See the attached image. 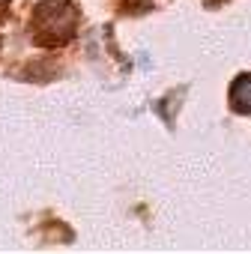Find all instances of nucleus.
I'll return each mask as SVG.
<instances>
[{"label": "nucleus", "instance_id": "nucleus-1", "mask_svg": "<svg viewBox=\"0 0 251 254\" xmlns=\"http://www.w3.org/2000/svg\"><path fill=\"white\" fill-rule=\"evenodd\" d=\"M78 6L72 0H39L30 18V36L42 48L66 45L78 30Z\"/></svg>", "mask_w": 251, "mask_h": 254}, {"label": "nucleus", "instance_id": "nucleus-2", "mask_svg": "<svg viewBox=\"0 0 251 254\" xmlns=\"http://www.w3.org/2000/svg\"><path fill=\"white\" fill-rule=\"evenodd\" d=\"M230 105H233L239 114H248V117H251V72L239 75V78L230 84Z\"/></svg>", "mask_w": 251, "mask_h": 254}, {"label": "nucleus", "instance_id": "nucleus-3", "mask_svg": "<svg viewBox=\"0 0 251 254\" xmlns=\"http://www.w3.org/2000/svg\"><path fill=\"white\" fill-rule=\"evenodd\" d=\"M6 3H9V0H0V12H3V9H6Z\"/></svg>", "mask_w": 251, "mask_h": 254}]
</instances>
